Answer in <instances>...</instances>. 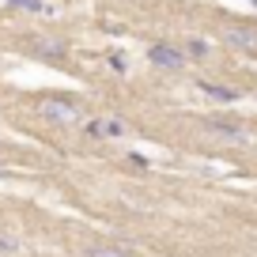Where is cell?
Listing matches in <instances>:
<instances>
[{
  "label": "cell",
  "instance_id": "6da1fadb",
  "mask_svg": "<svg viewBox=\"0 0 257 257\" xmlns=\"http://www.w3.org/2000/svg\"><path fill=\"white\" fill-rule=\"evenodd\" d=\"M38 113L46 121H53V125H80L83 121V102H76V98H68V95H42Z\"/></svg>",
  "mask_w": 257,
  "mask_h": 257
},
{
  "label": "cell",
  "instance_id": "7a4b0ae2",
  "mask_svg": "<svg viewBox=\"0 0 257 257\" xmlns=\"http://www.w3.org/2000/svg\"><path fill=\"white\" fill-rule=\"evenodd\" d=\"M148 64H155V68H163V72H178V68H185V49L174 46V42H152L148 46Z\"/></svg>",
  "mask_w": 257,
  "mask_h": 257
},
{
  "label": "cell",
  "instance_id": "3957f363",
  "mask_svg": "<svg viewBox=\"0 0 257 257\" xmlns=\"http://www.w3.org/2000/svg\"><path fill=\"white\" fill-rule=\"evenodd\" d=\"M31 53L38 57V61L61 64L64 57H68V42H64L61 34H42V38H34V42H31Z\"/></svg>",
  "mask_w": 257,
  "mask_h": 257
},
{
  "label": "cell",
  "instance_id": "277c9868",
  "mask_svg": "<svg viewBox=\"0 0 257 257\" xmlns=\"http://www.w3.org/2000/svg\"><path fill=\"white\" fill-rule=\"evenodd\" d=\"M83 133L91 140H121V137H128V121L125 117H95L83 125Z\"/></svg>",
  "mask_w": 257,
  "mask_h": 257
},
{
  "label": "cell",
  "instance_id": "5b68a950",
  "mask_svg": "<svg viewBox=\"0 0 257 257\" xmlns=\"http://www.w3.org/2000/svg\"><path fill=\"white\" fill-rule=\"evenodd\" d=\"M204 133L227 140V144H246V140H249L246 128H242L238 121H227V117H208V121H204Z\"/></svg>",
  "mask_w": 257,
  "mask_h": 257
},
{
  "label": "cell",
  "instance_id": "8992f818",
  "mask_svg": "<svg viewBox=\"0 0 257 257\" xmlns=\"http://www.w3.org/2000/svg\"><path fill=\"white\" fill-rule=\"evenodd\" d=\"M223 42L231 49H242V53L257 57V27H231V31L223 34Z\"/></svg>",
  "mask_w": 257,
  "mask_h": 257
},
{
  "label": "cell",
  "instance_id": "52a82bcc",
  "mask_svg": "<svg viewBox=\"0 0 257 257\" xmlns=\"http://www.w3.org/2000/svg\"><path fill=\"white\" fill-rule=\"evenodd\" d=\"M197 91L204 98H216V102H238L242 91L231 87V83H216V80H197Z\"/></svg>",
  "mask_w": 257,
  "mask_h": 257
},
{
  "label": "cell",
  "instance_id": "ba28073f",
  "mask_svg": "<svg viewBox=\"0 0 257 257\" xmlns=\"http://www.w3.org/2000/svg\"><path fill=\"white\" fill-rule=\"evenodd\" d=\"M8 8H16V12H31V16H53V8H49L46 0H8Z\"/></svg>",
  "mask_w": 257,
  "mask_h": 257
},
{
  "label": "cell",
  "instance_id": "9c48e42d",
  "mask_svg": "<svg viewBox=\"0 0 257 257\" xmlns=\"http://www.w3.org/2000/svg\"><path fill=\"white\" fill-rule=\"evenodd\" d=\"M182 49H185V61H204V57L212 53V46H208L204 38H185Z\"/></svg>",
  "mask_w": 257,
  "mask_h": 257
},
{
  "label": "cell",
  "instance_id": "30bf717a",
  "mask_svg": "<svg viewBox=\"0 0 257 257\" xmlns=\"http://www.w3.org/2000/svg\"><path fill=\"white\" fill-rule=\"evenodd\" d=\"M83 253L87 257H137L128 246H87Z\"/></svg>",
  "mask_w": 257,
  "mask_h": 257
},
{
  "label": "cell",
  "instance_id": "8fae6325",
  "mask_svg": "<svg viewBox=\"0 0 257 257\" xmlns=\"http://www.w3.org/2000/svg\"><path fill=\"white\" fill-rule=\"evenodd\" d=\"M110 68H113L117 76H125V72H128V61H125V53H110Z\"/></svg>",
  "mask_w": 257,
  "mask_h": 257
},
{
  "label": "cell",
  "instance_id": "7c38bea8",
  "mask_svg": "<svg viewBox=\"0 0 257 257\" xmlns=\"http://www.w3.org/2000/svg\"><path fill=\"white\" fill-rule=\"evenodd\" d=\"M0 253H19V242H16V238H4V234H0Z\"/></svg>",
  "mask_w": 257,
  "mask_h": 257
},
{
  "label": "cell",
  "instance_id": "4fadbf2b",
  "mask_svg": "<svg viewBox=\"0 0 257 257\" xmlns=\"http://www.w3.org/2000/svg\"><path fill=\"white\" fill-rule=\"evenodd\" d=\"M128 163H133V167H148V159L140 152H128Z\"/></svg>",
  "mask_w": 257,
  "mask_h": 257
},
{
  "label": "cell",
  "instance_id": "5bb4252c",
  "mask_svg": "<svg viewBox=\"0 0 257 257\" xmlns=\"http://www.w3.org/2000/svg\"><path fill=\"white\" fill-rule=\"evenodd\" d=\"M253 4H257V0H253Z\"/></svg>",
  "mask_w": 257,
  "mask_h": 257
}]
</instances>
